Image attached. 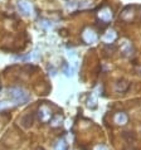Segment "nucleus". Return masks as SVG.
<instances>
[{"label": "nucleus", "instance_id": "nucleus-1", "mask_svg": "<svg viewBox=\"0 0 141 150\" xmlns=\"http://www.w3.org/2000/svg\"><path fill=\"white\" fill-rule=\"evenodd\" d=\"M8 95H9V97L16 103H25L29 101V98H30L27 91L20 88V87H11V88H9V91H8Z\"/></svg>", "mask_w": 141, "mask_h": 150}, {"label": "nucleus", "instance_id": "nucleus-2", "mask_svg": "<svg viewBox=\"0 0 141 150\" xmlns=\"http://www.w3.org/2000/svg\"><path fill=\"white\" fill-rule=\"evenodd\" d=\"M38 116H39V120L42 122H48V121H51V120H52L53 114H52V111H51V109H49L48 106L43 105V106L39 107Z\"/></svg>", "mask_w": 141, "mask_h": 150}, {"label": "nucleus", "instance_id": "nucleus-3", "mask_svg": "<svg viewBox=\"0 0 141 150\" xmlns=\"http://www.w3.org/2000/svg\"><path fill=\"white\" fill-rule=\"evenodd\" d=\"M18 8L24 15H30L33 13V5L32 3L27 1V0H19L18 1Z\"/></svg>", "mask_w": 141, "mask_h": 150}, {"label": "nucleus", "instance_id": "nucleus-4", "mask_svg": "<svg viewBox=\"0 0 141 150\" xmlns=\"http://www.w3.org/2000/svg\"><path fill=\"white\" fill-rule=\"evenodd\" d=\"M82 38H83V40L86 42L87 44H94L97 42V35L96 33H94L92 29H86V30L83 32V34H82Z\"/></svg>", "mask_w": 141, "mask_h": 150}, {"label": "nucleus", "instance_id": "nucleus-5", "mask_svg": "<svg viewBox=\"0 0 141 150\" xmlns=\"http://www.w3.org/2000/svg\"><path fill=\"white\" fill-rule=\"evenodd\" d=\"M98 16H99V19H101L102 22L107 23V22H111V19H112L114 14H112V10H111L110 8L105 6V8H103V9L98 13Z\"/></svg>", "mask_w": 141, "mask_h": 150}, {"label": "nucleus", "instance_id": "nucleus-6", "mask_svg": "<svg viewBox=\"0 0 141 150\" xmlns=\"http://www.w3.org/2000/svg\"><path fill=\"white\" fill-rule=\"evenodd\" d=\"M115 122L117 125H126L127 121H128V116L125 114V112H117V114L115 115Z\"/></svg>", "mask_w": 141, "mask_h": 150}, {"label": "nucleus", "instance_id": "nucleus-7", "mask_svg": "<svg viewBox=\"0 0 141 150\" xmlns=\"http://www.w3.org/2000/svg\"><path fill=\"white\" fill-rule=\"evenodd\" d=\"M116 38H117V34H116L115 30H107L105 33V35L102 37V40L109 44V43H114L116 40Z\"/></svg>", "mask_w": 141, "mask_h": 150}, {"label": "nucleus", "instance_id": "nucleus-8", "mask_svg": "<svg viewBox=\"0 0 141 150\" xmlns=\"http://www.w3.org/2000/svg\"><path fill=\"white\" fill-rule=\"evenodd\" d=\"M20 124L23 125L24 127H30L32 124H33V115L32 114H27L25 116H23L22 120H20Z\"/></svg>", "mask_w": 141, "mask_h": 150}, {"label": "nucleus", "instance_id": "nucleus-9", "mask_svg": "<svg viewBox=\"0 0 141 150\" xmlns=\"http://www.w3.org/2000/svg\"><path fill=\"white\" fill-rule=\"evenodd\" d=\"M62 121H63V117H62L61 115H56V116H53V117H52L51 125L53 127H57V126H59V125L62 124Z\"/></svg>", "mask_w": 141, "mask_h": 150}, {"label": "nucleus", "instance_id": "nucleus-10", "mask_svg": "<svg viewBox=\"0 0 141 150\" xmlns=\"http://www.w3.org/2000/svg\"><path fill=\"white\" fill-rule=\"evenodd\" d=\"M54 150H67V143H66L64 139H61L58 143L56 144Z\"/></svg>", "mask_w": 141, "mask_h": 150}, {"label": "nucleus", "instance_id": "nucleus-11", "mask_svg": "<svg viewBox=\"0 0 141 150\" xmlns=\"http://www.w3.org/2000/svg\"><path fill=\"white\" fill-rule=\"evenodd\" d=\"M121 51H122V53H125V54H128L130 53V51H131V45H130V43L128 42H123V43L121 44Z\"/></svg>", "mask_w": 141, "mask_h": 150}, {"label": "nucleus", "instance_id": "nucleus-12", "mask_svg": "<svg viewBox=\"0 0 141 150\" xmlns=\"http://www.w3.org/2000/svg\"><path fill=\"white\" fill-rule=\"evenodd\" d=\"M90 6H91L90 0H81V1H77V8L86 9V8H90Z\"/></svg>", "mask_w": 141, "mask_h": 150}, {"label": "nucleus", "instance_id": "nucleus-13", "mask_svg": "<svg viewBox=\"0 0 141 150\" xmlns=\"http://www.w3.org/2000/svg\"><path fill=\"white\" fill-rule=\"evenodd\" d=\"M87 103H88V106H90V107L94 109V107H96V97H94L93 95H91V96H90V100L87 101Z\"/></svg>", "mask_w": 141, "mask_h": 150}, {"label": "nucleus", "instance_id": "nucleus-14", "mask_svg": "<svg viewBox=\"0 0 141 150\" xmlns=\"http://www.w3.org/2000/svg\"><path fill=\"white\" fill-rule=\"evenodd\" d=\"M67 8H68V9H70V10H74L77 8V1H68Z\"/></svg>", "mask_w": 141, "mask_h": 150}, {"label": "nucleus", "instance_id": "nucleus-15", "mask_svg": "<svg viewBox=\"0 0 141 150\" xmlns=\"http://www.w3.org/2000/svg\"><path fill=\"white\" fill-rule=\"evenodd\" d=\"M93 150H109V148H107L106 145H103V144H98V145L94 146Z\"/></svg>", "mask_w": 141, "mask_h": 150}, {"label": "nucleus", "instance_id": "nucleus-16", "mask_svg": "<svg viewBox=\"0 0 141 150\" xmlns=\"http://www.w3.org/2000/svg\"><path fill=\"white\" fill-rule=\"evenodd\" d=\"M37 150H44L43 148H38V149H37Z\"/></svg>", "mask_w": 141, "mask_h": 150}]
</instances>
